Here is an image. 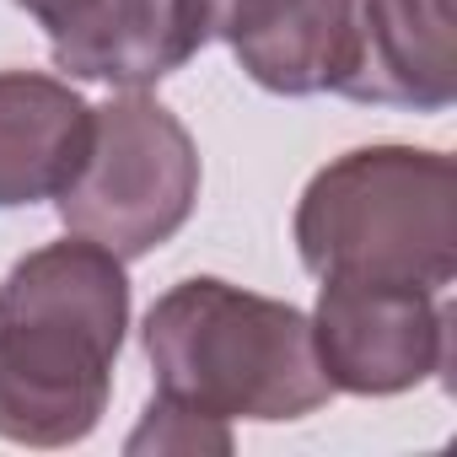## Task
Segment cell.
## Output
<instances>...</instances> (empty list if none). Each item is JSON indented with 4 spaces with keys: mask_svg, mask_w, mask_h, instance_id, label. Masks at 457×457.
Segmentation results:
<instances>
[{
    "mask_svg": "<svg viewBox=\"0 0 457 457\" xmlns=\"http://www.w3.org/2000/svg\"><path fill=\"white\" fill-rule=\"evenodd\" d=\"M129 328L124 259L87 237L33 248L0 280V441L76 446L97 430Z\"/></svg>",
    "mask_w": 457,
    "mask_h": 457,
    "instance_id": "6da1fadb",
    "label": "cell"
},
{
    "mask_svg": "<svg viewBox=\"0 0 457 457\" xmlns=\"http://www.w3.org/2000/svg\"><path fill=\"white\" fill-rule=\"evenodd\" d=\"M156 393L215 420H302L334 387L312 350V318L291 302L194 275L162 291L140 323Z\"/></svg>",
    "mask_w": 457,
    "mask_h": 457,
    "instance_id": "7a4b0ae2",
    "label": "cell"
},
{
    "mask_svg": "<svg viewBox=\"0 0 457 457\" xmlns=\"http://www.w3.org/2000/svg\"><path fill=\"white\" fill-rule=\"evenodd\" d=\"M296 253L318 280L446 291L457 280V167L425 145H361L296 199Z\"/></svg>",
    "mask_w": 457,
    "mask_h": 457,
    "instance_id": "3957f363",
    "label": "cell"
},
{
    "mask_svg": "<svg viewBox=\"0 0 457 457\" xmlns=\"http://www.w3.org/2000/svg\"><path fill=\"white\" fill-rule=\"evenodd\" d=\"M199 178V145L183 119L145 92H119L92 108L81 167L54 194V204L71 237H87L129 264L188 226Z\"/></svg>",
    "mask_w": 457,
    "mask_h": 457,
    "instance_id": "277c9868",
    "label": "cell"
},
{
    "mask_svg": "<svg viewBox=\"0 0 457 457\" xmlns=\"http://www.w3.org/2000/svg\"><path fill=\"white\" fill-rule=\"evenodd\" d=\"M312 350L334 393L393 398L430 382L452 361V307L441 291L323 280L312 307Z\"/></svg>",
    "mask_w": 457,
    "mask_h": 457,
    "instance_id": "5b68a950",
    "label": "cell"
},
{
    "mask_svg": "<svg viewBox=\"0 0 457 457\" xmlns=\"http://www.w3.org/2000/svg\"><path fill=\"white\" fill-rule=\"evenodd\" d=\"M350 60L339 97L446 113L457 103V6L452 0H345Z\"/></svg>",
    "mask_w": 457,
    "mask_h": 457,
    "instance_id": "8992f818",
    "label": "cell"
},
{
    "mask_svg": "<svg viewBox=\"0 0 457 457\" xmlns=\"http://www.w3.org/2000/svg\"><path fill=\"white\" fill-rule=\"evenodd\" d=\"M38 28L65 76L124 92L167 81L210 44L194 0H60Z\"/></svg>",
    "mask_w": 457,
    "mask_h": 457,
    "instance_id": "52a82bcc",
    "label": "cell"
},
{
    "mask_svg": "<svg viewBox=\"0 0 457 457\" xmlns=\"http://www.w3.org/2000/svg\"><path fill=\"white\" fill-rule=\"evenodd\" d=\"M92 103L44 71H0V210L54 199L81 167Z\"/></svg>",
    "mask_w": 457,
    "mask_h": 457,
    "instance_id": "ba28073f",
    "label": "cell"
},
{
    "mask_svg": "<svg viewBox=\"0 0 457 457\" xmlns=\"http://www.w3.org/2000/svg\"><path fill=\"white\" fill-rule=\"evenodd\" d=\"M243 76L280 97H312L339 92L350 33H345V0H296V6L270 22L264 33L232 44Z\"/></svg>",
    "mask_w": 457,
    "mask_h": 457,
    "instance_id": "9c48e42d",
    "label": "cell"
},
{
    "mask_svg": "<svg viewBox=\"0 0 457 457\" xmlns=\"http://www.w3.org/2000/svg\"><path fill=\"white\" fill-rule=\"evenodd\" d=\"M129 457H199V452H232V420H215L199 409H183L172 398H151L140 425L124 441Z\"/></svg>",
    "mask_w": 457,
    "mask_h": 457,
    "instance_id": "30bf717a",
    "label": "cell"
},
{
    "mask_svg": "<svg viewBox=\"0 0 457 457\" xmlns=\"http://www.w3.org/2000/svg\"><path fill=\"white\" fill-rule=\"evenodd\" d=\"M291 6H296V0H194L204 38H220V44H243V38L264 33Z\"/></svg>",
    "mask_w": 457,
    "mask_h": 457,
    "instance_id": "8fae6325",
    "label": "cell"
},
{
    "mask_svg": "<svg viewBox=\"0 0 457 457\" xmlns=\"http://www.w3.org/2000/svg\"><path fill=\"white\" fill-rule=\"evenodd\" d=\"M12 6H22V12H28L33 22H44V17H49V12L60 6V0H12Z\"/></svg>",
    "mask_w": 457,
    "mask_h": 457,
    "instance_id": "7c38bea8",
    "label": "cell"
}]
</instances>
